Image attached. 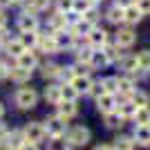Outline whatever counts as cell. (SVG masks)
Returning a JSON list of instances; mask_svg holds the SVG:
<instances>
[{"label":"cell","mask_w":150,"mask_h":150,"mask_svg":"<svg viewBox=\"0 0 150 150\" xmlns=\"http://www.w3.org/2000/svg\"><path fill=\"white\" fill-rule=\"evenodd\" d=\"M134 7H137L144 16H146V13H150V0H134Z\"/></svg>","instance_id":"74e56055"},{"label":"cell","mask_w":150,"mask_h":150,"mask_svg":"<svg viewBox=\"0 0 150 150\" xmlns=\"http://www.w3.org/2000/svg\"><path fill=\"white\" fill-rule=\"evenodd\" d=\"M94 7V2L92 0H72V11H76V13H85V11H90Z\"/></svg>","instance_id":"f1b7e54d"},{"label":"cell","mask_w":150,"mask_h":150,"mask_svg":"<svg viewBox=\"0 0 150 150\" xmlns=\"http://www.w3.org/2000/svg\"><path fill=\"white\" fill-rule=\"evenodd\" d=\"M25 50H27V47L23 45V40H20V38H16V40H9V43H7V52H9L13 58H18Z\"/></svg>","instance_id":"4316f807"},{"label":"cell","mask_w":150,"mask_h":150,"mask_svg":"<svg viewBox=\"0 0 150 150\" xmlns=\"http://www.w3.org/2000/svg\"><path fill=\"white\" fill-rule=\"evenodd\" d=\"M141 18H144V13L134 7V2L128 5V7H123V23H128V25H137Z\"/></svg>","instance_id":"4fadbf2b"},{"label":"cell","mask_w":150,"mask_h":150,"mask_svg":"<svg viewBox=\"0 0 150 150\" xmlns=\"http://www.w3.org/2000/svg\"><path fill=\"white\" fill-rule=\"evenodd\" d=\"M47 150H69V141L63 137H52V141H47Z\"/></svg>","instance_id":"484cf974"},{"label":"cell","mask_w":150,"mask_h":150,"mask_svg":"<svg viewBox=\"0 0 150 150\" xmlns=\"http://www.w3.org/2000/svg\"><path fill=\"white\" fill-rule=\"evenodd\" d=\"M36 47L40 52H45V54H56L58 52V45H56V36L54 34H38V43H36Z\"/></svg>","instance_id":"5b68a950"},{"label":"cell","mask_w":150,"mask_h":150,"mask_svg":"<svg viewBox=\"0 0 150 150\" xmlns=\"http://www.w3.org/2000/svg\"><path fill=\"white\" fill-rule=\"evenodd\" d=\"M108 20L112 23V25H121L123 23V7H119V5H114L112 9H108Z\"/></svg>","instance_id":"d4e9b609"},{"label":"cell","mask_w":150,"mask_h":150,"mask_svg":"<svg viewBox=\"0 0 150 150\" xmlns=\"http://www.w3.org/2000/svg\"><path fill=\"white\" fill-rule=\"evenodd\" d=\"M56 36V45H58V52L65 47V50H72L74 47V43H76V34L72 29H63V31H56L54 34Z\"/></svg>","instance_id":"8992f818"},{"label":"cell","mask_w":150,"mask_h":150,"mask_svg":"<svg viewBox=\"0 0 150 150\" xmlns=\"http://www.w3.org/2000/svg\"><path fill=\"white\" fill-rule=\"evenodd\" d=\"M7 148H11V150H20V146L25 144V134H23V132H9V134H7Z\"/></svg>","instance_id":"ac0fdd59"},{"label":"cell","mask_w":150,"mask_h":150,"mask_svg":"<svg viewBox=\"0 0 150 150\" xmlns=\"http://www.w3.org/2000/svg\"><path fill=\"white\" fill-rule=\"evenodd\" d=\"M76 58H79V63H85V65H90V61H92V50H79L76 52Z\"/></svg>","instance_id":"d590c367"},{"label":"cell","mask_w":150,"mask_h":150,"mask_svg":"<svg viewBox=\"0 0 150 150\" xmlns=\"http://www.w3.org/2000/svg\"><path fill=\"white\" fill-rule=\"evenodd\" d=\"M5 76H9V67L5 63H0V79H5Z\"/></svg>","instance_id":"ab89813d"},{"label":"cell","mask_w":150,"mask_h":150,"mask_svg":"<svg viewBox=\"0 0 150 150\" xmlns=\"http://www.w3.org/2000/svg\"><path fill=\"white\" fill-rule=\"evenodd\" d=\"M45 101L52 103V105H58V103L63 101L61 85H50V88H45Z\"/></svg>","instance_id":"e0dca14e"},{"label":"cell","mask_w":150,"mask_h":150,"mask_svg":"<svg viewBox=\"0 0 150 150\" xmlns=\"http://www.w3.org/2000/svg\"><path fill=\"white\" fill-rule=\"evenodd\" d=\"M137 61H139V67H141V69L150 72V50H144V52L137 56Z\"/></svg>","instance_id":"d6a6232c"},{"label":"cell","mask_w":150,"mask_h":150,"mask_svg":"<svg viewBox=\"0 0 150 150\" xmlns=\"http://www.w3.org/2000/svg\"><path fill=\"white\" fill-rule=\"evenodd\" d=\"M96 108H99L101 114H110L117 110V99H114V94H101L96 96Z\"/></svg>","instance_id":"ba28073f"},{"label":"cell","mask_w":150,"mask_h":150,"mask_svg":"<svg viewBox=\"0 0 150 150\" xmlns=\"http://www.w3.org/2000/svg\"><path fill=\"white\" fill-rule=\"evenodd\" d=\"M76 114V101H61V103H58V117H61V119H72V117H74Z\"/></svg>","instance_id":"9a60e30c"},{"label":"cell","mask_w":150,"mask_h":150,"mask_svg":"<svg viewBox=\"0 0 150 150\" xmlns=\"http://www.w3.org/2000/svg\"><path fill=\"white\" fill-rule=\"evenodd\" d=\"M16 61H18V67H23V69H34L38 65V58H36V54H34V52L31 50H25L23 52V54H20L18 58H16Z\"/></svg>","instance_id":"8fae6325"},{"label":"cell","mask_w":150,"mask_h":150,"mask_svg":"<svg viewBox=\"0 0 150 150\" xmlns=\"http://www.w3.org/2000/svg\"><path fill=\"white\" fill-rule=\"evenodd\" d=\"M134 146H137V141L132 137H117L112 150H134Z\"/></svg>","instance_id":"7402d4cb"},{"label":"cell","mask_w":150,"mask_h":150,"mask_svg":"<svg viewBox=\"0 0 150 150\" xmlns=\"http://www.w3.org/2000/svg\"><path fill=\"white\" fill-rule=\"evenodd\" d=\"M0 150H11V148H7V146H5V148H0Z\"/></svg>","instance_id":"7dc6e473"},{"label":"cell","mask_w":150,"mask_h":150,"mask_svg":"<svg viewBox=\"0 0 150 150\" xmlns=\"http://www.w3.org/2000/svg\"><path fill=\"white\" fill-rule=\"evenodd\" d=\"M121 67H123L128 74H137V69H141V67H139L137 56H123V58H121Z\"/></svg>","instance_id":"cb8c5ba5"},{"label":"cell","mask_w":150,"mask_h":150,"mask_svg":"<svg viewBox=\"0 0 150 150\" xmlns=\"http://www.w3.org/2000/svg\"><path fill=\"white\" fill-rule=\"evenodd\" d=\"M90 130L85 128V125H74V128H69L67 134H65V139L69 141V146H85L90 141Z\"/></svg>","instance_id":"3957f363"},{"label":"cell","mask_w":150,"mask_h":150,"mask_svg":"<svg viewBox=\"0 0 150 150\" xmlns=\"http://www.w3.org/2000/svg\"><path fill=\"white\" fill-rule=\"evenodd\" d=\"M108 63H110V58H108L105 50H96V52H92V61H90V65H92V67H105Z\"/></svg>","instance_id":"603a6c76"},{"label":"cell","mask_w":150,"mask_h":150,"mask_svg":"<svg viewBox=\"0 0 150 150\" xmlns=\"http://www.w3.org/2000/svg\"><path fill=\"white\" fill-rule=\"evenodd\" d=\"M72 85H74V90L79 94H90V90H92V85H94V81L90 79L88 74H79V76H74L72 79Z\"/></svg>","instance_id":"30bf717a"},{"label":"cell","mask_w":150,"mask_h":150,"mask_svg":"<svg viewBox=\"0 0 150 150\" xmlns=\"http://www.w3.org/2000/svg\"><path fill=\"white\" fill-rule=\"evenodd\" d=\"M137 90V85L132 83V79H128V76H121V79H117V92L121 94V96H128L130 99V94Z\"/></svg>","instance_id":"5bb4252c"},{"label":"cell","mask_w":150,"mask_h":150,"mask_svg":"<svg viewBox=\"0 0 150 150\" xmlns=\"http://www.w3.org/2000/svg\"><path fill=\"white\" fill-rule=\"evenodd\" d=\"M18 29L23 31V34H25V31H36V29H38V18L34 16V13L25 11V13L18 18Z\"/></svg>","instance_id":"9c48e42d"},{"label":"cell","mask_w":150,"mask_h":150,"mask_svg":"<svg viewBox=\"0 0 150 150\" xmlns=\"http://www.w3.org/2000/svg\"><path fill=\"white\" fill-rule=\"evenodd\" d=\"M92 2H99V0H92Z\"/></svg>","instance_id":"c3c4849f"},{"label":"cell","mask_w":150,"mask_h":150,"mask_svg":"<svg viewBox=\"0 0 150 150\" xmlns=\"http://www.w3.org/2000/svg\"><path fill=\"white\" fill-rule=\"evenodd\" d=\"M5 25H7V16L2 13V9H0V29H5Z\"/></svg>","instance_id":"b9f144b4"},{"label":"cell","mask_w":150,"mask_h":150,"mask_svg":"<svg viewBox=\"0 0 150 150\" xmlns=\"http://www.w3.org/2000/svg\"><path fill=\"white\" fill-rule=\"evenodd\" d=\"M58 11H72V0H58Z\"/></svg>","instance_id":"f35d334b"},{"label":"cell","mask_w":150,"mask_h":150,"mask_svg":"<svg viewBox=\"0 0 150 150\" xmlns=\"http://www.w3.org/2000/svg\"><path fill=\"white\" fill-rule=\"evenodd\" d=\"M130 101H132V105H134V108H148L150 96L146 92H141V90H134V92L130 94Z\"/></svg>","instance_id":"ffe728a7"},{"label":"cell","mask_w":150,"mask_h":150,"mask_svg":"<svg viewBox=\"0 0 150 150\" xmlns=\"http://www.w3.org/2000/svg\"><path fill=\"white\" fill-rule=\"evenodd\" d=\"M56 76H61L63 81H67V83H72V79H74V67H58V74Z\"/></svg>","instance_id":"836d02e7"},{"label":"cell","mask_w":150,"mask_h":150,"mask_svg":"<svg viewBox=\"0 0 150 150\" xmlns=\"http://www.w3.org/2000/svg\"><path fill=\"white\" fill-rule=\"evenodd\" d=\"M2 114H5V108H2V103H0V119H2Z\"/></svg>","instance_id":"f6af8a7d"},{"label":"cell","mask_w":150,"mask_h":150,"mask_svg":"<svg viewBox=\"0 0 150 150\" xmlns=\"http://www.w3.org/2000/svg\"><path fill=\"white\" fill-rule=\"evenodd\" d=\"M23 134H25V141H29V144H43L45 137H47V132H45V125L43 123H27L25 130H23Z\"/></svg>","instance_id":"7a4b0ae2"},{"label":"cell","mask_w":150,"mask_h":150,"mask_svg":"<svg viewBox=\"0 0 150 150\" xmlns=\"http://www.w3.org/2000/svg\"><path fill=\"white\" fill-rule=\"evenodd\" d=\"M132 139H134L139 146H150V125H137Z\"/></svg>","instance_id":"2e32d148"},{"label":"cell","mask_w":150,"mask_h":150,"mask_svg":"<svg viewBox=\"0 0 150 150\" xmlns=\"http://www.w3.org/2000/svg\"><path fill=\"white\" fill-rule=\"evenodd\" d=\"M132 121L137 125H150V105L148 108H137L132 114Z\"/></svg>","instance_id":"d6986e66"},{"label":"cell","mask_w":150,"mask_h":150,"mask_svg":"<svg viewBox=\"0 0 150 150\" xmlns=\"http://www.w3.org/2000/svg\"><path fill=\"white\" fill-rule=\"evenodd\" d=\"M121 121H123V119H121L117 112L105 114V125H108V128H117V125H121Z\"/></svg>","instance_id":"e575fe53"},{"label":"cell","mask_w":150,"mask_h":150,"mask_svg":"<svg viewBox=\"0 0 150 150\" xmlns=\"http://www.w3.org/2000/svg\"><path fill=\"white\" fill-rule=\"evenodd\" d=\"M58 74V65H54V63H50V65H43V76L45 79H52V76Z\"/></svg>","instance_id":"8d00e7d4"},{"label":"cell","mask_w":150,"mask_h":150,"mask_svg":"<svg viewBox=\"0 0 150 150\" xmlns=\"http://www.w3.org/2000/svg\"><path fill=\"white\" fill-rule=\"evenodd\" d=\"M13 101H16V105L23 108V110H31V108L38 103V94L34 88H20L18 92H16V96H13Z\"/></svg>","instance_id":"6da1fadb"},{"label":"cell","mask_w":150,"mask_h":150,"mask_svg":"<svg viewBox=\"0 0 150 150\" xmlns=\"http://www.w3.org/2000/svg\"><path fill=\"white\" fill-rule=\"evenodd\" d=\"M20 2H25V0H11V5H20Z\"/></svg>","instance_id":"bcb514c9"},{"label":"cell","mask_w":150,"mask_h":150,"mask_svg":"<svg viewBox=\"0 0 150 150\" xmlns=\"http://www.w3.org/2000/svg\"><path fill=\"white\" fill-rule=\"evenodd\" d=\"M9 76H11L16 83H25L27 79L31 76V72H29V69H23V67H18V65H16L13 69H9Z\"/></svg>","instance_id":"83f0119b"},{"label":"cell","mask_w":150,"mask_h":150,"mask_svg":"<svg viewBox=\"0 0 150 150\" xmlns=\"http://www.w3.org/2000/svg\"><path fill=\"white\" fill-rule=\"evenodd\" d=\"M134 40H137V34H134L130 27H125V29H119V31H117V45H119V47H130Z\"/></svg>","instance_id":"7c38bea8"},{"label":"cell","mask_w":150,"mask_h":150,"mask_svg":"<svg viewBox=\"0 0 150 150\" xmlns=\"http://www.w3.org/2000/svg\"><path fill=\"white\" fill-rule=\"evenodd\" d=\"M94 150H112V146H96Z\"/></svg>","instance_id":"ee69618b"},{"label":"cell","mask_w":150,"mask_h":150,"mask_svg":"<svg viewBox=\"0 0 150 150\" xmlns=\"http://www.w3.org/2000/svg\"><path fill=\"white\" fill-rule=\"evenodd\" d=\"M20 150H36V144H29V141H25V144L20 146Z\"/></svg>","instance_id":"60d3db41"},{"label":"cell","mask_w":150,"mask_h":150,"mask_svg":"<svg viewBox=\"0 0 150 150\" xmlns=\"http://www.w3.org/2000/svg\"><path fill=\"white\" fill-rule=\"evenodd\" d=\"M50 5V0H25V7L29 13H36L40 11V9H45V7Z\"/></svg>","instance_id":"f546056e"},{"label":"cell","mask_w":150,"mask_h":150,"mask_svg":"<svg viewBox=\"0 0 150 150\" xmlns=\"http://www.w3.org/2000/svg\"><path fill=\"white\" fill-rule=\"evenodd\" d=\"M88 43L96 50H103L108 45V31L105 29H99V27H92V31L88 34Z\"/></svg>","instance_id":"52a82bcc"},{"label":"cell","mask_w":150,"mask_h":150,"mask_svg":"<svg viewBox=\"0 0 150 150\" xmlns=\"http://www.w3.org/2000/svg\"><path fill=\"white\" fill-rule=\"evenodd\" d=\"M11 5V0H0V9H5V7Z\"/></svg>","instance_id":"7bdbcfd3"},{"label":"cell","mask_w":150,"mask_h":150,"mask_svg":"<svg viewBox=\"0 0 150 150\" xmlns=\"http://www.w3.org/2000/svg\"><path fill=\"white\" fill-rule=\"evenodd\" d=\"M45 132L50 134V137H63L65 134V119H61V117H50L47 119V123H45Z\"/></svg>","instance_id":"277c9868"},{"label":"cell","mask_w":150,"mask_h":150,"mask_svg":"<svg viewBox=\"0 0 150 150\" xmlns=\"http://www.w3.org/2000/svg\"><path fill=\"white\" fill-rule=\"evenodd\" d=\"M20 40H23L25 47H36V43H38V31H25Z\"/></svg>","instance_id":"1f68e13d"},{"label":"cell","mask_w":150,"mask_h":150,"mask_svg":"<svg viewBox=\"0 0 150 150\" xmlns=\"http://www.w3.org/2000/svg\"><path fill=\"white\" fill-rule=\"evenodd\" d=\"M61 94H63V101H76V96H79V92L74 90V85H72V83L61 85Z\"/></svg>","instance_id":"4dcf8cb0"},{"label":"cell","mask_w":150,"mask_h":150,"mask_svg":"<svg viewBox=\"0 0 150 150\" xmlns=\"http://www.w3.org/2000/svg\"><path fill=\"white\" fill-rule=\"evenodd\" d=\"M134 110H137V108L132 105V101H123V103H119V105H117V110H114V112L119 114L121 119H132Z\"/></svg>","instance_id":"44dd1931"}]
</instances>
